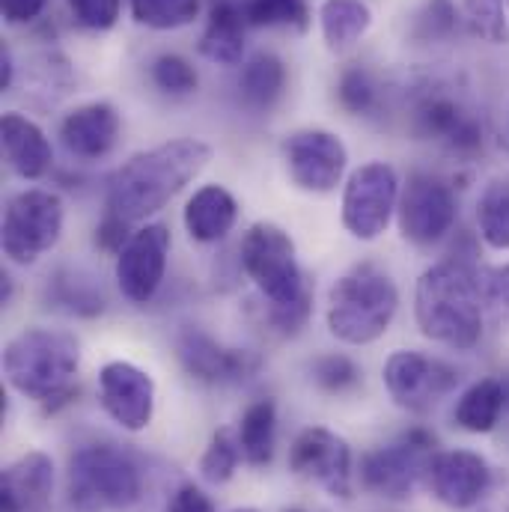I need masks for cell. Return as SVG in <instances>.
I'll use <instances>...</instances> for the list:
<instances>
[{"instance_id": "cell-35", "label": "cell", "mask_w": 509, "mask_h": 512, "mask_svg": "<svg viewBox=\"0 0 509 512\" xmlns=\"http://www.w3.org/2000/svg\"><path fill=\"white\" fill-rule=\"evenodd\" d=\"M456 27V6L453 0H426L414 18V36L423 39V42H435V39H444L450 36Z\"/></svg>"}, {"instance_id": "cell-31", "label": "cell", "mask_w": 509, "mask_h": 512, "mask_svg": "<svg viewBox=\"0 0 509 512\" xmlns=\"http://www.w3.org/2000/svg\"><path fill=\"white\" fill-rule=\"evenodd\" d=\"M239 459H242V447H239V438H233L230 429H218L200 459V474L206 483H215V486H224L233 480L236 468H239Z\"/></svg>"}, {"instance_id": "cell-22", "label": "cell", "mask_w": 509, "mask_h": 512, "mask_svg": "<svg viewBox=\"0 0 509 512\" xmlns=\"http://www.w3.org/2000/svg\"><path fill=\"white\" fill-rule=\"evenodd\" d=\"M248 18L242 0H212L209 18L200 36V54L218 66H239L245 57Z\"/></svg>"}, {"instance_id": "cell-27", "label": "cell", "mask_w": 509, "mask_h": 512, "mask_svg": "<svg viewBox=\"0 0 509 512\" xmlns=\"http://www.w3.org/2000/svg\"><path fill=\"white\" fill-rule=\"evenodd\" d=\"M242 102L254 111H268L280 102L286 90V66L277 54H256L245 63L242 78H239Z\"/></svg>"}, {"instance_id": "cell-30", "label": "cell", "mask_w": 509, "mask_h": 512, "mask_svg": "<svg viewBox=\"0 0 509 512\" xmlns=\"http://www.w3.org/2000/svg\"><path fill=\"white\" fill-rule=\"evenodd\" d=\"M131 18L149 30H179L200 15V0H128Z\"/></svg>"}, {"instance_id": "cell-21", "label": "cell", "mask_w": 509, "mask_h": 512, "mask_svg": "<svg viewBox=\"0 0 509 512\" xmlns=\"http://www.w3.org/2000/svg\"><path fill=\"white\" fill-rule=\"evenodd\" d=\"M0 146H3V158L9 164V170L21 179L36 182L54 164V149H51V140L45 137V131L15 111L3 114V120H0Z\"/></svg>"}, {"instance_id": "cell-46", "label": "cell", "mask_w": 509, "mask_h": 512, "mask_svg": "<svg viewBox=\"0 0 509 512\" xmlns=\"http://www.w3.org/2000/svg\"><path fill=\"white\" fill-rule=\"evenodd\" d=\"M507 512H509V507H507Z\"/></svg>"}, {"instance_id": "cell-8", "label": "cell", "mask_w": 509, "mask_h": 512, "mask_svg": "<svg viewBox=\"0 0 509 512\" xmlns=\"http://www.w3.org/2000/svg\"><path fill=\"white\" fill-rule=\"evenodd\" d=\"M435 456V438L426 429H411L387 447H376L361 459V486L379 498L405 501L426 477Z\"/></svg>"}, {"instance_id": "cell-12", "label": "cell", "mask_w": 509, "mask_h": 512, "mask_svg": "<svg viewBox=\"0 0 509 512\" xmlns=\"http://www.w3.org/2000/svg\"><path fill=\"white\" fill-rule=\"evenodd\" d=\"M459 379V370L447 361L411 349L393 352L384 364V387L390 399L411 414L432 411L441 399H447L456 390Z\"/></svg>"}, {"instance_id": "cell-24", "label": "cell", "mask_w": 509, "mask_h": 512, "mask_svg": "<svg viewBox=\"0 0 509 512\" xmlns=\"http://www.w3.org/2000/svg\"><path fill=\"white\" fill-rule=\"evenodd\" d=\"M319 24L328 51L343 54L367 36L373 27V9L364 0H325L319 6Z\"/></svg>"}, {"instance_id": "cell-10", "label": "cell", "mask_w": 509, "mask_h": 512, "mask_svg": "<svg viewBox=\"0 0 509 512\" xmlns=\"http://www.w3.org/2000/svg\"><path fill=\"white\" fill-rule=\"evenodd\" d=\"M456 194L447 182L429 173H411L408 185L399 194L396 221L405 242L417 248L438 245L456 227Z\"/></svg>"}, {"instance_id": "cell-43", "label": "cell", "mask_w": 509, "mask_h": 512, "mask_svg": "<svg viewBox=\"0 0 509 512\" xmlns=\"http://www.w3.org/2000/svg\"><path fill=\"white\" fill-rule=\"evenodd\" d=\"M233 512H259V510H254V507H239V510H233Z\"/></svg>"}, {"instance_id": "cell-37", "label": "cell", "mask_w": 509, "mask_h": 512, "mask_svg": "<svg viewBox=\"0 0 509 512\" xmlns=\"http://www.w3.org/2000/svg\"><path fill=\"white\" fill-rule=\"evenodd\" d=\"M69 3V12L75 18L78 27L84 30H111L120 18V6L123 0H66Z\"/></svg>"}, {"instance_id": "cell-3", "label": "cell", "mask_w": 509, "mask_h": 512, "mask_svg": "<svg viewBox=\"0 0 509 512\" xmlns=\"http://www.w3.org/2000/svg\"><path fill=\"white\" fill-rule=\"evenodd\" d=\"M81 367V346L69 331L24 328L3 349V373L12 390L27 399L45 402L51 411L57 402H69L72 379Z\"/></svg>"}, {"instance_id": "cell-15", "label": "cell", "mask_w": 509, "mask_h": 512, "mask_svg": "<svg viewBox=\"0 0 509 512\" xmlns=\"http://www.w3.org/2000/svg\"><path fill=\"white\" fill-rule=\"evenodd\" d=\"M99 402L126 432H143L155 414V382L131 361H111L99 370Z\"/></svg>"}, {"instance_id": "cell-36", "label": "cell", "mask_w": 509, "mask_h": 512, "mask_svg": "<svg viewBox=\"0 0 509 512\" xmlns=\"http://www.w3.org/2000/svg\"><path fill=\"white\" fill-rule=\"evenodd\" d=\"M310 373H313V382L319 384L322 390H328V393H343V390L355 387L358 379H361L355 361L346 358V355H322V358L313 361Z\"/></svg>"}, {"instance_id": "cell-13", "label": "cell", "mask_w": 509, "mask_h": 512, "mask_svg": "<svg viewBox=\"0 0 509 512\" xmlns=\"http://www.w3.org/2000/svg\"><path fill=\"white\" fill-rule=\"evenodd\" d=\"M289 468L322 486L331 498H349L352 495V450L346 438L325 426L304 429L292 450H289Z\"/></svg>"}, {"instance_id": "cell-18", "label": "cell", "mask_w": 509, "mask_h": 512, "mask_svg": "<svg viewBox=\"0 0 509 512\" xmlns=\"http://www.w3.org/2000/svg\"><path fill=\"white\" fill-rule=\"evenodd\" d=\"M54 495V462L48 453L33 450L3 468L0 512H48Z\"/></svg>"}, {"instance_id": "cell-33", "label": "cell", "mask_w": 509, "mask_h": 512, "mask_svg": "<svg viewBox=\"0 0 509 512\" xmlns=\"http://www.w3.org/2000/svg\"><path fill=\"white\" fill-rule=\"evenodd\" d=\"M152 81H155L158 90H164L170 96H188L200 84L197 69L185 57H179V54H161L152 63Z\"/></svg>"}, {"instance_id": "cell-2", "label": "cell", "mask_w": 509, "mask_h": 512, "mask_svg": "<svg viewBox=\"0 0 509 512\" xmlns=\"http://www.w3.org/2000/svg\"><path fill=\"white\" fill-rule=\"evenodd\" d=\"M483 286L480 271L465 259L429 265L414 289V319L426 340L468 352L483 337Z\"/></svg>"}, {"instance_id": "cell-38", "label": "cell", "mask_w": 509, "mask_h": 512, "mask_svg": "<svg viewBox=\"0 0 509 512\" xmlns=\"http://www.w3.org/2000/svg\"><path fill=\"white\" fill-rule=\"evenodd\" d=\"M480 286H483V304L495 313H507L509 316V262L483 271Z\"/></svg>"}, {"instance_id": "cell-41", "label": "cell", "mask_w": 509, "mask_h": 512, "mask_svg": "<svg viewBox=\"0 0 509 512\" xmlns=\"http://www.w3.org/2000/svg\"><path fill=\"white\" fill-rule=\"evenodd\" d=\"M48 0H0V9H3V21L6 24H27L33 18L42 15Z\"/></svg>"}, {"instance_id": "cell-44", "label": "cell", "mask_w": 509, "mask_h": 512, "mask_svg": "<svg viewBox=\"0 0 509 512\" xmlns=\"http://www.w3.org/2000/svg\"><path fill=\"white\" fill-rule=\"evenodd\" d=\"M286 512H304V510H286Z\"/></svg>"}, {"instance_id": "cell-40", "label": "cell", "mask_w": 509, "mask_h": 512, "mask_svg": "<svg viewBox=\"0 0 509 512\" xmlns=\"http://www.w3.org/2000/svg\"><path fill=\"white\" fill-rule=\"evenodd\" d=\"M167 512H215V504L209 501V495L203 492V489H197V486H182L173 498H170V504H167Z\"/></svg>"}, {"instance_id": "cell-34", "label": "cell", "mask_w": 509, "mask_h": 512, "mask_svg": "<svg viewBox=\"0 0 509 512\" xmlns=\"http://www.w3.org/2000/svg\"><path fill=\"white\" fill-rule=\"evenodd\" d=\"M337 99L349 114H370L376 108V81L367 69L352 66L340 75Z\"/></svg>"}, {"instance_id": "cell-45", "label": "cell", "mask_w": 509, "mask_h": 512, "mask_svg": "<svg viewBox=\"0 0 509 512\" xmlns=\"http://www.w3.org/2000/svg\"><path fill=\"white\" fill-rule=\"evenodd\" d=\"M507 12H509V0H507Z\"/></svg>"}, {"instance_id": "cell-39", "label": "cell", "mask_w": 509, "mask_h": 512, "mask_svg": "<svg viewBox=\"0 0 509 512\" xmlns=\"http://www.w3.org/2000/svg\"><path fill=\"white\" fill-rule=\"evenodd\" d=\"M128 221L123 218H117V215H111L108 212V218L102 221V227L96 230V242H99V248L102 251H111V254H120L123 248L128 245V239H131V233H128Z\"/></svg>"}, {"instance_id": "cell-16", "label": "cell", "mask_w": 509, "mask_h": 512, "mask_svg": "<svg viewBox=\"0 0 509 512\" xmlns=\"http://www.w3.org/2000/svg\"><path fill=\"white\" fill-rule=\"evenodd\" d=\"M426 483L432 495L450 510H471L492 486V468L480 453L441 450L429 459Z\"/></svg>"}, {"instance_id": "cell-23", "label": "cell", "mask_w": 509, "mask_h": 512, "mask_svg": "<svg viewBox=\"0 0 509 512\" xmlns=\"http://www.w3.org/2000/svg\"><path fill=\"white\" fill-rule=\"evenodd\" d=\"M239 203L224 185H203L185 206V230L194 242L212 245L236 227Z\"/></svg>"}, {"instance_id": "cell-14", "label": "cell", "mask_w": 509, "mask_h": 512, "mask_svg": "<svg viewBox=\"0 0 509 512\" xmlns=\"http://www.w3.org/2000/svg\"><path fill=\"white\" fill-rule=\"evenodd\" d=\"M170 256V230L164 224H146L131 233L117 254V286L131 304H146L158 292Z\"/></svg>"}, {"instance_id": "cell-5", "label": "cell", "mask_w": 509, "mask_h": 512, "mask_svg": "<svg viewBox=\"0 0 509 512\" xmlns=\"http://www.w3.org/2000/svg\"><path fill=\"white\" fill-rule=\"evenodd\" d=\"M140 492L137 462L114 444L81 447L69 462V504L75 512L128 510Z\"/></svg>"}, {"instance_id": "cell-7", "label": "cell", "mask_w": 509, "mask_h": 512, "mask_svg": "<svg viewBox=\"0 0 509 512\" xmlns=\"http://www.w3.org/2000/svg\"><path fill=\"white\" fill-rule=\"evenodd\" d=\"M63 224L66 209L54 191H18L9 197L3 212V254L15 265H33L60 242Z\"/></svg>"}, {"instance_id": "cell-11", "label": "cell", "mask_w": 509, "mask_h": 512, "mask_svg": "<svg viewBox=\"0 0 509 512\" xmlns=\"http://www.w3.org/2000/svg\"><path fill=\"white\" fill-rule=\"evenodd\" d=\"M280 152L289 179L307 194H331L349 167L346 143L328 128H298L283 137Z\"/></svg>"}, {"instance_id": "cell-19", "label": "cell", "mask_w": 509, "mask_h": 512, "mask_svg": "<svg viewBox=\"0 0 509 512\" xmlns=\"http://www.w3.org/2000/svg\"><path fill=\"white\" fill-rule=\"evenodd\" d=\"M120 137V114L108 102H90L75 108L60 123V140L69 155L96 161L105 158Z\"/></svg>"}, {"instance_id": "cell-32", "label": "cell", "mask_w": 509, "mask_h": 512, "mask_svg": "<svg viewBox=\"0 0 509 512\" xmlns=\"http://www.w3.org/2000/svg\"><path fill=\"white\" fill-rule=\"evenodd\" d=\"M468 27L474 30V36L501 45L507 42V0H462Z\"/></svg>"}, {"instance_id": "cell-1", "label": "cell", "mask_w": 509, "mask_h": 512, "mask_svg": "<svg viewBox=\"0 0 509 512\" xmlns=\"http://www.w3.org/2000/svg\"><path fill=\"white\" fill-rule=\"evenodd\" d=\"M212 161V146L197 137H173L131 155L108 182V212L140 224L161 212Z\"/></svg>"}, {"instance_id": "cell-17", "label": "cell", "mask_w": 509, "mask_h": 512, "mask_svg": "<svg viewBox=\"0 0 509 512\" xmlns=\"http://www.w3.org/2000/svg\"><path fill=\"white\" fill-rule=\"evenodd\" d=\"M176 349H179L182 367L200 382H245L256 370V358H251L248 352L224 349L221 343H215L209 334L197 328H185L176 340Z\"/></svg>"}, {"instance_id": "cell-4", "label": "cell", "mask_w": 509, "mask_h": 512, "mask_svg": "<svg viewBox=\"0 0 509 512\" xmlns=\"http://www.w3.org/2000/svg\"><path fill=\"white\" fill-rule=\"evenodd\" d=\"M399 310V289L376 262L352 265L328 292V331L346 346L376 343Z\"/></svg>"}, {"instance_id": "cell-26", "label": "cell", "mask_w": 509, "mask_h": 512, "mask_svg": "<svg viewBox=\"0 0 509 512\" xmlns=\"http://www.w3.org/2000/svg\"><path fill=\"white\" fill-rule=\"evenodd\" d=\"M236 438L242 447V459L251 468L271 465L274 447H277V405L271 399H259L254 405H248Z\"/></svg>"}, {"instance_id": "cell-42", "label": "cell", "mask_w": 509, "mask_h": 512, "mask_svg": "<svg viewBox=\"0 0 509 512\" xmlns=\"http://www.w3.org/2000/svg\"><path fill=\"white\" fill-rule=\"evenodd\" d=\"M15 81V63H12V51L3 45L0 48V90L6 93Z\"/></svg>"}, {"instance_id": "cell-9", "label": "cell", "mask_w": 509, "mask_h": 512, "mask_svg": "<svg viewBox=\"0 0 509 512\" xmlns=\"http://www.w3.org/2000/svg\"><path fill=\"white\" fill-rule=\"evenodd\" d=\"M399 206V176L387 161L358 167L343 191V227L361 242H376Z\"/></svg>"}, {"instance_id": "cell-29", "label": "cell", "mask_w": 509, "mask_h": 512, "mask_svg": "<svg viewBox=\"0 0 509 512\" xmlns=\"http://www.w3.org/2000/svg\"><path fill=\"white\" fill-rule=\"evenodd\" d=\"M248 27H283L304 33L310 27L307 0H242Z\"/></svg>"}, {"instance_id": "cell-25", "label": "cell", "mask_w": 509, "mask_h": 512, "mask_svg": "<svg viewBox=\"0 0 509 512\" xmlns=\"http://www.w3.org/2000/svg\"><path fill=\"white\" fill-rule=\"evenodd\" d=\"M504 405H507V387L498 379H480L459 396L453 420L459 423V429L471 435H486L498 426Z\"/></svg>"}, {"instance_id": "cell-6", "label": "cell", "mask_w": 509, "mask_h": 512, "mask_svg": "<svg viewBox=\"0 0 509 512\" xmlns=\"http://www.w3.org/2000/svg\"><path fill=\"white\" fill-rule=\"evenodd\" d=\"M242 265L268 307H292L310 298L295 242L271 221L254 224L242 239Z\"/></svg>"}, {"instance_id": "cell-20", "label": "cell", "mask_w": 509, "mask_h": 512, "mask_svg": "<svg viewBox=\"0 0 509 512\" xmlns=\"http://www.w3.org/2000/svg\"><path fill=\"white\" fill-rule=\"evenodd\" d=\"M423 137L441 140L450 152L474 155L483 146V126L450 96H429L414 114Z\"/></svg>"}, {"instance_id": "cell-28", "label": "cell", "mask_w": 509, "mask_h": 512, "mask_svg": "<svg viewBox=\"0 0 509 512\" xmlns=\"http://www.w3.org/2000/svg\"><path fill=\"white\" fill-rule=\"evenodd\" d=\"M480 236L492 251H509V176H495L477 200Z\"/></svg>"}]
</instances>
